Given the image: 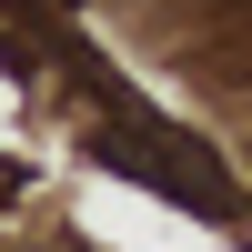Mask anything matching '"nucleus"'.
I'll list each match as a JSON object with an SVG mask.
<instances>
[{"label": "nucleus", "instance_id": "nucleus-1", "mask_svg": "<svg viewBox=\"0 0 252 252\" xmlns=\"http://www.w3.org/2000/svg\"><path fill=\"white\" fill-rule=\"evenodd\" d=\"M101 161H121V172H152V182H172V192L192 182V202H202V212H222V172L192 152V141H172L161 121H141V111L121 121L111 141H101Z\"/></svg>", "mask_w": 252, "mask_h": 252}]
</instances>
